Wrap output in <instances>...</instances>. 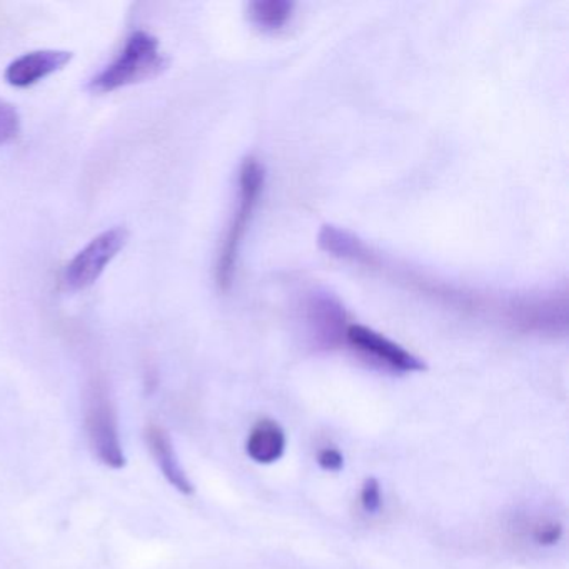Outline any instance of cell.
Returning <instances> with one entry per match:
<instances>
[{"mask_svg": "<svg viewBox=\"0 0 569 569\" xmlns=\"http://www.w3.org/2000/svg\"><path fill=\"white\" fill-rule=\"evenodd\" d=\"M21 132V116L16 106L0 98V146L14 141Z\"/></svg>", "mask_w": 569, "mask_h": 569, "instance_id": "cell-10", "label": "cell"}, {"mask_svg": "<svg viewBox=\"0 0 569 569\" xmlns=\"http://www.w3.org/2000/svg\"><path fill=\"white\" fill-rule=\"evenodd\" d=\"M292 9L295 6L286 0H258L249 8V16L256 28L264 32H274L288 24Z\"/></svg>", "mask_w": 569, "mask_h": 569, "instance_id": "cell-9", "label": "cell"}, {"mask_svg": "<svg viewBox=\"0 0 569 569\" xmlns=\"http://www.w3.org/2000/svg\"><path fill=\"white\" fill-rule=\"evenodd\" d=\"M166 68L168 59L162 54L158 38L146 31H136L129 36L118 58L89 81L88 91L92 94H109L158 78Z\"/></svg>", "mask_w": 569, "mask_h": 569, "instance_id": "cell-1", "label": "cell"}, {"mask_svg": "<svg viewBox=\"0 0 569 569\" xmlns=\"http://www.w3.org/2000/svg\"><path fill=\"white\" fill-rule=\"evenodd\" d=\"M346 339L351 348L361 355L368 356L372 361L386 366L388 369L398 372L425 371L426 365L421 359L416 358L412 352L402 346L396 345L386 336L379 335L375 329L366 328L362 325H351L346 329Z\"/></svg>", "mask_w": 569, "mask_h": 569, "instance_id": "cell-5", "label": "cell"}, {"mask_svg": "<svg viewBox=\"0 0 569 569\" xmlns=\"http://www.w3.org/2000/svg\"><path fill=\"white\" fill-rule=\"evenodd\" d=\"M318 465L321 466L325 471L338 472L341 471L345 466V456L341 451L336 448H325L319 451Z\"/></svg>", "mask_w": 569, "mask_h": 569, "instance_id": "cell-12", "label": "cell"}, {"mask_svg": "<svg viewBox=\"0 0 569 569\" xmlns=\"http://www.w3.org/2000/svg\"><path fill=\"white\" fill-rule=\"evenodd\" d=\"M361 505L368 512H378L382 506L381 485L378 479L368 478L361 489Z\"/></svg>", "mask_w": 569, "mask_h": 569, "instance_id": "cell-11", "label": "cell"}, {"mask_svg": "<svg viewBox=\"0 0 569 569\" xmlns=\"http://www.w3.org/2000/svg\"><path fill=\"white\" fill-rule=\"evenodd\" d=\"M562 528L558 522H546V525L539 526L535 531V539L542 546L556 545L561 538Z\"/></svg>", "mask_w": 569, "mask_h": 569, "instance_id": "cell-13", "label": "cell"}, {"mask_svg": "<svg viewBox=\"0 0 569 569\" xmlns=\"http://www.w3.org/2000/svg\"><path fill=\"white\" fill-rule=\"evenodd\" d=\"M128 241V229L122 228V226H116V228L96 236L66 266L64 274H62V286H64L66 291L79 292L91 288L101 278L106 268L111 264L112 259L124 249Z\"/></svg>", "mask_w": 569, "mask_h": 569, "instance_id": "cell-4", "label": "cell"}, {"mask_svg": "<svg viewBox=\"0 0 569 569\" xmlns=\"http://www.w3.org/2000/svg\"><path fill=\"white\" fill-rule=\"evenodd\" d=\"M86 432L96 458L119 469L126 465L124 449L119 436L118 412L104 379H92L86 391Z\"/></svg>", "mask_w": 569, "mask_h": 569, "instance_id": "cell-3", "label": "cell"}, {"mask_svg": "<svg viewBox=\"0 0 569 569\" xmlns=\"http://www.w3.org/2000/svg\"><path fill=\"white\" fill-rule=\"evenodd\" d=\"M72 58H74L72 52L59 51V49L26 52L8 66L4 72L6 82L12 88H31L49 76L62 71Z\"/></svg>", "mask_w": 569, "mask_h": 569, "instance_id": "cell-6", "label": "cell"}, {"mask_svg": "<svg viewBox=\"0 0 569 569\" xmlns=\"http://www.w3.org/2000/svg\"><path fill=\"white\" fill-rule=\"evenodd\" d=\"M264 189V168L254 158L242 162L239 171L238 208L232 216L231 224L219 249L218 264H216V282L221 291H229L234 279L236 264H238L239 249L248 232L249 222L254 214L256 206Z\"/></svg>", "mask_w": 569, "mask_h": 569, "instance_id": "cell-2", "label": "cell"}, {"mask_svg": "<svg viewBox=\"0 0 569 569\" xmlns=\"http://www.w3.org/2000/svg\"><path fill=\"white\" fill-rule=\"evenodd\" d=\"M249 458L259 465H272L284 456L286 432L272 419H261L249 432L246 445Z\"/></svg>", "mask_w": 569, "mask_h": 569, "instance_id": "cell-8", "label": "cell"}, {"mask_svg": "<svg viewBox=\"0 0 569 569\" xmlns=\"http://www.w3.org/2000/svg\"><path fill=\"white\" fill-rule=\"evenodd\" d=\"M144 436L149 451H151L152 458L158 462L164 478L182 495H192L194 486L189 481L188 475H186L181 462H179L174 445H172V439L168 431L161 428V426L151 425L146 429Z\"/></svg>", "mask_w": 569, "mask_h": 569, "instance_id": "cell-7", "label": "cell"}]
</instances>
